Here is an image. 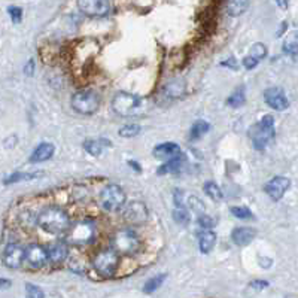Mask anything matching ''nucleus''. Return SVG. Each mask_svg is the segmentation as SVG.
<instances>
[{
    "label": "nucleus",
    "mask_w": 298,
    "mask_h": 298,
    "mask_svg": "<svg viewBox=\"0 0 298 298\" xmlns=\"http://www.w3.org/2000/svg\"><path fill=\"white\" fill-rule=\"evenodd\" d=\"M70 104L75 112L82 113V115H91L99 109L100 97L97 96V93L91 90H82L73 94Z\"/></svg>",
    "instance_id": "0eeeda50"
},
{
    "label": "nucleus",
    "mask_w": 298,
    "mask_h": 298,
    "mask_svg": "<svg viewBox=\"0 0 298 298\" xmlns=\"http://www.w3.org/2000/svg\"><path fill=\"white\" fill-rule=\"evenodd\" d=\"M249 54H251L252 57H255V58H258V60H263V58L267 55V48H266L264 43H260V42H258V43H254V45H252Z\"/></svg>",
    "instance_id": "473e14b6"
},
{
    "label": "nucleus",
    "mask_w": 298,
    "mask_h": 298,
    "mask_svg": "<svg viewBox=\"0 0 298 298\" xmlns=\"http://www.w3.org/2000/svg\"><path fill=\"white\" fill-rule=\"evenodd\" d=\"M284 51L290 55H298V30L290 33L284 40Z\"/></svg>",
    "instance_id": "4be33fe9"
},
{
    "label": "nucleus",
    "mask_w": 298,
    "mask_h": 298,
    "mask_svg": "<svg viewBox=\"0 0 298 298\" xmlns=\"http://www.w3.org/2000/svg\"><path fill=\"white\" fill-rule=\"evenodd\" d=\"M37 225L49 234H63L70 227L69 215L60 207H48L37 216Z\"/></svg>",
    "instance_id": "f03ea898"
},
{
    "label": "nucleus",
    "mask_w": 298,
    "mask_h": 298,
    "mask_svg": "<svg viewBox=\"0 0 298 298\" xmlns=\"http://www.w3.org/2000/svg\"><path fill=\"white\" fill-rule=\"evenodd\" d=\"M210 130V124L207 121H203V119H199L193 124L191 130H190V139L191 140H197L200 139L203 134H206L207 131Z\"/></svg>",
    "instance_id": "b1692460"
},
{
    "label": "nucleus",
    "mask_w": 298,
    "mask_h": 298,
    "mask_svg": "<svg viewBox=\"0 0 298 298\" xmlns=\"http://www.w3.org/2000/svg\"><path fill=\"white\" fill-rule=\"evenodd\" d=\"M276 3H278L279 7H282V9H287V7H288V0H276Z\"/></svg>",
    "instance_id": "79ce46f5"
},
{
    "label": "nucleus",
    "mask_w": 298,
    "mask_h": 298,
    "mask_svg": "<svg viewBox=\"0 0 298 298\" xmlns=\"http://www.w3.org/2000/svg\"><path fill=\"white\" fill-rule=\"evenodd\" d=\"M78 7L88 16H104L110 9L107 0H78Z\"/></svg>",
    "instance_id": "ddd939ff"
},
{
    "label": "nucleus",
    "mask_w": 298,
    "mask_h": 298,
    "mask_svg": "<svg viewBox=\"0 0 298 298\" xmlns=\"http://www.w3.org/2000/svg\"><path fill=\"white\" fill-rule=\"evenodd\" d=\"M55 152V148L52 143H48V142H43L40 143L33 152H31V157H30V161L31 163H43L46 160H49Z\"/></svg>",
    "instance_id": "f3484780"
},
{
    "label": "nucleus",
    "mask_w": 298,
    "mask_h": 298,
    "mask_svg": "<svg viewBox=\"0 0 298 298\" xmlns=\"http://www.w3.org/2000/svg\"><path fill=\"white\" fill-rule=\"evenodd\" d=\"M152 154H154V157H157L160 160H170V158H173V157L181 154V148L175 142H166V143L157 145L154 148Z\"/></svg>",
    "instance_id": "2eb2a0df"
},
{
    "label": "nucleus",
    "mask_w": 298,
    "mask_h": 298,
    "mask_svg": "<svg viewBox=\"0 0 298 298\" xmlns=\"http://www.w3.org/2000/svg\"><path fill=\"white\" fill-rule=\"evenodd\" d=\"M128 166L134 167V170H136V172H142V167H140L136 161H128Z\"/></svg>",
    "instance_id": "a19ab883"
},
{
    "label": "nucleus",
    "mask_w": 298,
    "mask_h": 298,
    "mask_svg": "<svg viewBox=\"0 0 298 298\" xmlns=\"http://www.w3.org/2000/svg\"><path fill=\"white\" fill-rule=\"evenodd\" d=\"M197 222H199L200 227H201V228H204V230L212 228V227H213V224H215V221H213L210 216H207V215H200V218L197 219Z\"/></svg>",
    "instance_id": "e433bc0d"
},
{
    "label": "nucleus",
    "mask_w": 298,
    "mask_h": 298,
    "mask_svg": "<svg viewBox=\"0 0 298 298\" xmlns=\"http://www.w3.org/2000/svg\"><path fill=\"white\" fill-rule=\"evenodd\" d=\"M69 269L75 273H85L87 272V264H85V260L81 258V257H73L70 258L69 261Z\"/></svg>",
    "instance_id": "c756f323"
},
{
    "label": "nucleus",
    "mask_w": 298,
    "mask_h": 298,
    "mask_svg": "<svg viewBox=\"0 0 298 298\" xmlns=\"http://www.w3.org/2000/svg\"><path fill=\"white\" fill-rule=\"evenodd\" d=\"M163 91L169 99H178L185 93V81L184 79H173V81H170L164 85Z\"/></svg>",
    "instance_id": "6ab92c4d"
},
{
    "label": "nucleus",
    "mask_w": 298,
    "mask_h": 298,
    "mask_svg": "<svg viewBox=\"0 0 298 298\" xmlns=\"http://www.w3.org/2000/svg\"><path fill=\"white\" fill-rule=\"evenodd\" d=\"M46 260H49L48 252L40 245H30L25 249V261L31 269H40L45 266Z\"/></svg>",
    "instance_id": "4468645a"
},
{
    "label": "nucleus",
    "mask_w": 298,
    "mask_h": 298,
    "mask_svg": "<svg viewBox=\"0 0 298 298\" xmlns=\"http://www.w3.org/2000/svg\"><path fill=\"white\" fill-rule=\"evenodd\" d=\"M204 193L213 201H221V200L224 199V194H222L221 188L215 182H212V181H209V182L204 184Z\"/></svg>",
    "instance_id": "bb28decb"
},
{
    "label": "nucleus",
    "mask_w": 298,
    "mask_h": 298,
    "mask_svg": "<svg viewBox=\"0 0 298 298\" xmlns=\"http://www.w3.org/2000/svg\"><path fill=\"white\" fill-rule=\"evenodd\" d=\"M264 100L272 109L279 110V112H282V110L290 107V100L287 97L285 91L282 88H279V87L267 88L264 91Z\"/></svg>",
    "instance_id": "9b49d317"
},
{
    "label": "nucleus",
    "mask_w": 298,
    "mask_h": 298,
    "mask_svg": "<svg viewBox=\"0 0 298 298\" xmlns=\"http://www.w3.org/2000/svg\"><path fill=\"white\" fill-rule=\"evenodd\" d=\"M112 248L122 255H133L137 254L142 248V242L137 237V234L127 228V230H119L113 234L112 237Z\"/></svg>",
    "instance_id": "20e7f679"
},
{
    "label": "nucleus",
    "mask_w": 298,
    "mask_h": 298,
    "mask_svg": "<svg viewBox=\"0 0 298 298\" xmlns=\"http://www.w3.org/2000/svg\"><path fill=\"white\" fill-rule=\"evenodd\" d=\"M173 218H175V221H176L178 224H181V225H187V224L190 222V215H188V212H187L184 207H178V209L173 212Z\"/></svg>",
    "instance_id": "72a5a7b5"
},
{
    "label": "nucleus",
    "mask_w": 298,
    "mask_h": 298,
    "mask_svg": "<svg viewBox=\"0 0 298 298\" xmlns=\"http://www.w3.org/2000/svg\"><path fill=\"white\" fill-rule=\"evenodd\" d=\"M249 7V0H227V10L231 16H240Z\"/></svg>",
    "instance_id": "412c9836"
},
{
    "label": "nucleus",
    "mask_w": 298,
    "mask_h": 298,
    "mask_svg": "<svg viewBox=\"0 0 298 298\" xmlns=\"http://www.w3.org/2000/svg\"><path fill=\"white\" fill-rule=\"evenodd\" d=\"M291 185V181L288 178H284V176H275L273 179H270L266 187H264V191L267 193V196L275 201H279L285 196V193L288 191Z\"/></svg>",
    "instance_id": "f8f14e48"
},
{
    "label": "nucleus",
    "mask_w": 298,
    "mask_h": 298,
    "mask_svg": "<svg viewBox=\"0 0 298 298\" xmlns=\"http://www.w3.org/2000/svg\"><path fill=\"white\" fill-rule=\"evenodd\" d=\"M140 130H142V127L139 124H127V125L119 128L118 134L121 137H134L140 133Z\"/></svg>",
    "instance_id": "c85d7f7f"
},
{
    "label": "nucleus",
    "mask_w": 298,
    "mask_h": 298,
    "mask_svg": "<svg viewBox=\"0 0 298 298\" xmlns=\"http://www.w3.org/2000/svg\"><path fill=\"white\" fill-rule=\"evenodd\" d=\"M25 291H27V297H30V298H43L45 297L43 291H40V288H39V287H36V285H31V284H27V285H25Z\"/></svg>",
    "instance_id": "f704fd0d"
},
{
    "label": "nucleus",
    "mask_w": 298,
    "mask_h": 298,
    "mask_svg": "<svg viewBox=\"0 0 298 298\" xmlns=\"http://www.w3.org/2000/svg\"><path fill=\"white\" fill-rule=\"evenodd\" d=\"M48 257H49V261L52 264H61L63 261L67 260L69 257V249H67V245L64 242H57L54 243L49 251H48Z\"/></svg>",
    "instance_id": "a211bd4d"
},
{
    "label": "nucleus",
    "mask_w": 298,
    "mask_h": 298,
    "mask_svg": "<svg viewBox=\"0 0 298 298\" xmlns=\"http://www.w3.org/2000/svg\"><path fill=\"white\" fill-rule=\"evenodd\" d=\"M216 245V234L210 230H204L199 239V248L203 254H209Z\"/></svg>",
    "instance_id": "aec40b11"
},
{
    "label": "nucleus",
    "mask_w": 298,
    "mask_h": 298,
    "mask_svg": "<svg viewBox=\"0 0 298 298\" xmlns=\"http://www.w3.org/2000/svg\"><path fill=\"white\" fill-rule=\"evenodd\" d=\"M24 73L27 76H31L34 73V60H28V63L24 66Z\"/></svg>",
    "instance_id": "ea45409f"
},
{
    "label": "nucleus",
    "mask_w": 298,
    "mask_h": 298,
    "mask_svg": "<svg viewBox=\"0 0 298 298\" xmlns=\"http://www.w3.org/2000/svg\"><path fill=\"white\" fill-rule=\"evenodd\" d=\"M249 137L255 149L263 151L269 142L275 137V118L272 115H264L260 122L249 128Z\"/></svg>",
    "instance_id": "7ed1b4c3"
},
{
    "label": "nucleus",
    "mask_w": 298,
    "mask_h": 298,
    "mask_svg": "<svg viewBox=\"0 0 298 298\" xmlns=\"http://www.w3.org/2000/svg\"><path fill=\"white\" fill-rule=\"evenodd\" d=\"M255 236H257V231L254 228H249V227H237L231 233V239L237 246L249 245L255 239Z\"/></svg>",
    "instance_id": "dca6fc26"
},
{
    "label": "nucleus",
    "mask_w": 298,
    "mask_h": 298,
    "mask_svg": "<svg viewBox=\"0 0 298 298\" xmlns=\"http://www.w3.org/2000/svg\"><path fill=\"white\" fill-rule=\"evenodd\" d=\"M164 281H166V275H157V276L151 278V279L145 284L143 291H145L146 294H151V293L157 291V290L163 285Z\"/></svg>",
    "instance_id": "cd10ccee"
},
{
    "label": "nucleus",
    "mask_w": 298,
    "mask_h": 298,
    "mask_svg": "<svg viewBox=\"0 0 298 298\" xmlns=\"http://www.w3.org/2000/svg\"><path fill=\"white\" fill-rule=\"evenodd\" d=\"M82 146H84V149H85L90 155H93V157H99L100 154H101V145H100L99 140L88 139V140H85V142L82 143Z\"/></svg>",
    "instance_id": "7c9ffc66"
},
{
    "label": "nucleus",
    "mask_w": 298,
    "mask_h": 298,
    "mask_svg": "<svg viewBox=\"0 0 298 298\" xmlns=\"http://www.w3.org/2000/svg\"><path fill=\"white\" fill-rule=\"evenodd\" d=\"M182 161H184V155H176V157H173V158H170L169 160V163H166L164 166H161L160 167V170H158V175H164V173H175V172H178L179 169H181V166H182Z\"/></svg>",
    "instance_id": "5701e85b"
},
{
    "label": "nucleus",
    "mask_w": 298,
    "mask_h": 298,
    "mask_svg": "<svg viewBox=\"0 0 298 298\" xmlns=\"http://www.w3.org/2000/svg\"><path fill=\"white\" fill-rule=\"evenodd\" d=\"M122 218L130 225H140L148 219V209L140 201H131L130 204L125 206Z\"/></svg>",
    "instance_id": "1a4fd4ad"
},
{
    "label": "nucleus",
    "mask_w": 298,
    "mask_h": 298,
    "mask_svg": "<svg viewBox=\"0 0 298 298\" xmlns=\"http://www.w3.org/2000/svg\"><path fill=\"white\" fill-rule=\"evenodd\" d=\"M0 285H1V288H4L6 285H10V281H6V279H0Z\"/></svg>",
    "instance_id": "c03bdc74"
},
{
    "label": "nucleus",
    "mask_w": 298,
    "mask_h": 298,
    "mask_svg": "<svg viewBox=\"0 0 298 298\" xmlns=\"http://www.w3.org/2000/svg\"><path fill=\"white\" fill-rule=\"evenodd\" d=\"M112 109L116 115H119L122 118L140 116L148 112L149 101L137 94L119 91L112 99Z\"/></svg>",
    "instance_id": "f257e3e1"
},
{
    "label": "nucleus",
    "mask_w": 298,
    "mask_h": 298,
    "mask_svg": "<svg viewBox=\"0 0 298 298\" xmlns=\"http://www.w3.org/2000/svg\"><path fill=\"white\" fill-rule=\"evenodd\" d=\"M246 101V96H245V87H240L237 88L228 99H227V104L231 106V107H240L243 106Z\"/></svg>",
    "instance_id": "a878e982"
},
{
    "label": "nucleus",
    "mask_w": 298,
    "mask_h": 298,
    "mask_svg": "<svg viewBox=\"0 0 298 298\" xmlns=\"http://www.w3.org/2000/svg\"><path fill=\"white\" fill-rule=\"evenodd\" d=\"M125 200H127V196H125L124 190L115 184L107 185L100 193V206L106 212H118L119 209L124 207Z\"/></svg>",
    "instance_id": "423d86ee"
},
{
    "label": "nucleus",
    "mask_w": 298,
    "mask_h": 298,
    "mask_svg": "<svg viewBox=\"0 0 298 298\" xmlns=\"http://www.w3.org/2000/svg\"><path fill=\"white\" fill-rule=\"evenodd\" d=\"M267 287H269V282H266V281H254V282H251V288L257 290V291L264 290Z\"/></svg>",
    "instance_id": "58836bf2"
},
{
    "label": "nucleus",
    "mask_w": 298,
    "mask_h": 298,
    "mask_svg": "<svg viewBox=\"0 0 298 298\" xmlns=\"http://www.w3.org/2000/svg\"><path fill=\"white\" fill-rule=\"evenodd\" d=\"M7 12H9V15H10V19H12L15 24H18V22L22 19V9H21V7H18V6H9V7H7Z\"/></svg>",
    "instance_id": "c9c22d12"
},
{
    "label": "nucleus",
    "mask_w": 298,
    "mask_h": 298,
    "mask_svg": "<svg viewBox=\"0 0 298 298\" xmlns=\"http://www.w3.org/2000/svg\"><path fill=\"white\" fill-rule=\"evenodd\" d=\"M43 173H21V172H16L13 175H10L9 178L4 179V184H15V182H21V181H33V179H37L40 178Z\"/></svg>",
    "instance_id": "393cba45"
},
{
    "label": "nucleus",
    "mask_w": 298,
    "mask_h": 298,
    "mask_svg": "<svg viewBox=\"0 0 298 298\" xmlns=\"http://www.w3.org/2000/svg\"><path fill=\"white\" fill-rule=\"evenodd\" d=\"M118 263H119V258H118V254L116 251H101L96 255L94 261H93V266H94V270L99 273L100 276L103 278H110L115 275L116 269H118Z\"/></svg>",
    "instance_id": "6e6552de"
},
{
    "label": "nucleus",
    "mask_w": 298,
    "mask_h": 298,
    "mask_svg": "<svg viewBox=\"0 0 298 298\" xmlns=\"http://www.w3.org/2000/svg\"><path fill=\"white\" fill-rule=\"evenodd\" d=\"M230 212L236 216V218H239V219H249V218H252V212H251V209H248V207H245V206H234V207H230Z\"/></svg>",
    "instance_id": "2f4dec72"
},
{
    "label": "nucleus",
    "mask_w": 298,
    "mask_h": 298,
    "mask_svg": "<svg viewBox=\"0 0 298 298\" xmlns=\"http://www.w3.org/2000/svg\"><path fill=\"white\" fill-rule=\"evenodd\" d=\"M25 261V249L18 243H9L3 251V264L7 269H18Z\"/></svg>",
    "instance_id": "9d476101"
},
{
    "label": "nucleus",
    "mask_w": 298,
    "mask_h": 298,
    "mask_svg": "<svg viewBox=\"0 0 298 298\" xmlns=\"http://www.w3.org/2000/svg\"><path fill=\"white\" fill-rule=\"evenodd\" d=\"M258 63H260V60H258V58H255V57H252L251 54H249V55H246V57L243 58V66H245L248 70H251V69L257 67V66H258Z\"/></svg>",
    "instance_id": "4c0bfd02"
},
{
    "label": "nucleus",
    "mask_w": 298,
    "mask_h": 298,
    "mask_svg": "<svg viewBox=\"0 0 298 298\" xmlns=\"http://www.w3.org/2000/svg\"><path fill=\"white\" fill-rule=\"evenodd\" d=\"M96 237V225L91 221H78L66 231V240L72 245H88Z\"/></svg>",
    "instance_id": "39448f33"
},
{
    "label": "nucleus",
    "mask_w": 298,
    "mask_h": 298,
    "mask_svg": "<svg viewBox=\"0 0 298 298\" xmlns=\"http://www.w3.org/2000/svg\"><path fill=\"white\" fill-rule=\"evenodd\" d=\"M233 61H234V60L230 58L228 61H225V63H222V64H224V66H230V67H233V69H237V64H234Z\"/></svg>",
    "instance_id": "37998d69"
}]
</instances>
